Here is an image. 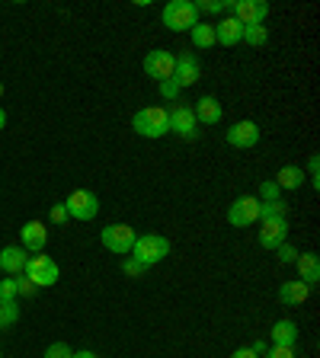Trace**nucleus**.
<instances>
[{"label": "nucleus", "mask_w": 320, "mask_h": 358, "mask_svg": "<svg viewBox=\"0 0 320 358\" xmlns=\"http://www.w3.org/2000/svg\"><path fill=\"white\" fill-rule=\"evenodd\" d=\"M132 128L138 138L157 141V138L170 134V112H167L164 106H144V109H138L132 115Z\"/></svg>", "instance_id": "1"}, {"label": "nucleus", "mask_w": 320, "mask_h": 358, "mask_svg": "<svg viewBox=\"0 0 320 358\" xmlns=\"http://www.w3.org/2000/svg\"><path fill=\"white\" fill-rule=\"evenodd\" d=\"M170 250H173V243L164 234H141L132 246V259H138L144 268H151V266H157V262H164L167 256H170Z\"/></svg>", "instance_id": "2"}, {"label": "nucleus", "mask_w": 320, "mask_h": 358, "mask_svg": "<svg viewBox=\"0 0 320 358\" xmlns=\"http://www.w3.org/2000/svg\"><path fill=\"white\" fill-rule=\"evenodd\" d=\"M160 22L164 29L170 32H189L199 22V10H195L193 0H170L164 10H160Z\"/></svg>", "instance_id": "3"}, {"label": "nucleus", "mask_w": 320, "mask_h": 358, "mask_svg": "<svg viewBox=\"0 0 320 358\" xmlns=\"http://www.w3.org/2000/svg\"><path fill=\"white\" fill-rule=\"evenodd\" d=\"M22 275L29 278V282L36 285V288H52V285L58 282L61 268H58V262H55L52 256L32 253L29 259H26V266H22Z\"/></svg>", "instance_id": "4"}, {"label": "nucleus", "mask_w": 320, "mask_h": 358, "mask_svg": "<svg viewBox=\"0 0 320 358\" xmlns=\"http://www.w3.org/2000/svg\"><path fill=\"white\" fill-rule=\"evenodd\" d=\"M99 240H103V246L109 253L128 256L134 240H138V234H134V227H128V224H106L103 231H99Z\"/></svg>", "instance_id": "5"}, {"label": "nucleus", "mask_w": 320, "mask_h": 358, "mask_svg": "<svg viewBox=\"0 0 320 358\" xmlns=\"http://www.w3.org/2000/svg\"><path fill=\"white\" fill-rule=\"evenodd\" d=\"M64 208L74 221H93V217L99 215V199H97V192H90V189H74V192L67 195Z\"/></svg>", "instance_id": "6"}, {"label": "nucleus", "mask_w": 320, "mask_h": 358, "mask_svg": "<svg viewBox=\"0 0 320 358\" xmlns=\"http://www.w3.org/2000/svg\"><path fill=\"white\" fill-rule=\"evenodd\" d=\"M260 221V199L256 195H240L228 205V224L231 227H250Z\"/></svg>", "instance_id": "7"}, {"label": "nucleus", "mask_w": 320, "mask_h": 358, "mask_svg": "<svg viewBox=\"0 0 320 358\" xmlns=\"http://www.w3.org/2000/svg\"><path fill=\"white\" fill-rule=\"evenodd\" d=\"M228 13H231L240 26H263L269 16V3H263V0H231Z\"/></svg>", "instance_id": "8"}, {"label": "nucleus", "mask_w": 320, "mask_h": 358, "mask_svg": "<svg viewBox=\"0 0 320 358\" xmlns=\"http://www.w3.org/2000/svg\"><path fill=\"white\" fill-rule=\"evenodd\" d=\"M224 141L231 144L237 150H250L260 144V125L253 119H244V122H234L228 131H224Z\"/></svg>", "instance_id": "9"}, {"label": "nucleus", "mask_w": 320, "mask_h": 358, "mask_svg": "<svg viewBox=\"0 0 320 358\" xmlns=\"http://www.w3.org/2000/svg\"><path fill=\"white\" fill-rule=\"evenodd\" d=\"M167 112H170V131L173 134L186 138V141H193L195 134H199V122H195L193 106L179 103V106H173V109H167Z\"/></svg>", "instance_id": "10"}, {"label": "nucleus", "mask_w": 320, "mask_h": 358, "mask_svg": "<svg viewBox=\"0 0 320 358\" xmlns=\"http://www.w3.org/2000/svg\"><path fill=\"white\" fill-rule=\"evenodd\" d=\"M173 64H176V58H173L170 52H164V48H154V52L144 55V74L151 77V80H170L173 77Z\"/></svg>", "instance_id": "11"}, {"label": "nucleus", "mask_w": 320, "mask_h": 358, "mask_svg": "<svg viewBox=\"0 0 320 358\" xmlns=\"http://www.w3.org/2000/svg\"><path fill=\"white\" fill-rule=\"evenodd\" d=\"M288 240V217H266L260 221V246L263 250H276Z\"/></svg>", "instance_id": "12"}, {"label": "nucleus", "mask_w": 320, "mask_h": 358, "mask_svg": "<svg viewBox=\"0 0 320 358\" xmlns=\"http://www.w3.org/2000/svg\"><path fill=\"white\" fill-rule=\"evenodd\" d=\"M199 77H202V61L189 52L179 55L176 64H173V83H176L179 90H186V87H193V83H199Z\"/></svg>", "instance_id": "13"}, {"label": "nucleus", "mask_w": 320, "mask_h": 358, "mask_svg": "<svg viewBox=\"0 0 320 358\" xmlns=\"http://www.w3.org/2000/svg\"><path fill=\"white\" fill-rule=\"evenodd\" d=\"M45 243H48V231L42 221H26L20 227V246L26 253H45Z\"/></svg>", "instance_id": "14"}, {"label": "nucleus", "mask_w": 320, "mask_h": 358, "mask_svg": "<svg viewBox=\"0 0 320 358\" xmlns=\"http://www.w3.org/2000/svg\"><path fill=\"white\" fill-rule=\"evenodd\" d=\"M211 26H215V42L224 45V48H231V45H237L240 38H244V26H240L231 13H224V20L211 22Z\"/></svg>", "instance_id": "15"}, {"label": "nucleus", "mask_w": 320, "mask_h": 358, "mask_svg": "<svg viewBox=\"0 0 320 358\" xmlns=\"http://www.w3.org/2000/svg\"><path fill=\"white\" fill-rule=\"evenodd\" d=\"M193 112H195V122H199V125H218V122L224 119V109L215 96H199Z\"/></svg>", "instance_id": "16"}, {"label": "nucleus", "mask_w": 320, "mask_h": 358, "mask_svg": "<svg viewBox=\"0 0 320 358\" xmlns=\"http://www.w3.org/2000/svg\"><path fill=\"white\" fill-rule=\"evenodd\" d=\"M295 268H298V282H305L307 288H317V282H320V259H317V253H298Z\"/></svg>", "instance_id": "17"}, {"label": "nucleus", "mask_w": 320, "mask_h": 358, "mask_svg": "<svg viewBox=\"0 0 320 358\" xmlns=\"http://www.w3.org/2000/svg\"><path fill=\"white\" fill-rule=\"evenodd\" d=\"M311 291L314 288H307V285L298 282V278H295V282H282L279 285V301H282L285 307H301L307 298H311Z\"/></svg>", "instance_id": "18"}, {"label": "nucleus", "mask_w": 320, "mask_h": 358, "mask_svg": "<svg viewBox=\"0 0 320 358\" xmlns=\"http://www.w3.org/2000/svg\"><path fill=\"white\" fill-rule=\"evenodd\" d=\"M26 250L22 246H4L0 250V268L7 272V275H22V266H26Z\"/></svg>", "instance_id": "19"}, {"label": "nucleus", "mask_w": 320, "mask_h": 358, "mask_svg": "<svg viewBox=\"0 0 320 358\" xmlns=\"http://www.w3.org/2000/svg\"><path fill=\"white\" fill-rule=\"evenodd\" d=\"M298 323L295 320H276L272 323V329H269V339H272V345H291L295 349V343H298Z\"/></svg>", "instance_id": "20"}, {"label": "nucleus", "mask_w": 320, "mask_h": 358, "mask_svg": "<svg viewBox=\"0 0 320 358\" xmlns=\"http://www.w3.org/2000/svg\"><path fill=\"white\" fill-rule=\"evenodd\" d=\"M272 182H276L279 189H301V182H305V170H301L298 164H285L282 170L276 173V179H272Z\"/></svg>", "instance_id": "21"}, {"label": "nucleus", "mask_w": 320, "mask_h": 358, "mask_svg": "<svg viewBox=\"0 0 320 358\" xmlns=\"http://www.w3.org/2000/svg\"><path fill=\"white\" fill-rule=\"evenodd\" d=\"M189 38H193L195 48H211V45H218L215 42V26H211V22H202V20L189 29Z\"/></svg>", "instance_id": "22"}, {"label": "nucleus", "mask_w": 320, "mask_h": 358, "mask_svg": "<svg viewBox=\"0 0 320 358\" xmlns=\"http://www.w3.org/2000/svg\"><path fill=\"white\" fill-rule=\"evenodd\" d=\"M240 42L253 45V48H263V45L269 42V29L266 26H244V38Z\"/></svg>", "instance_id": "23"}, {"label": "nucleus", "mask_w": 320, "mask_h": 358, "mask_svg": "<svg viewBox=\"0 0 320 358\" xmlns=\"http://www.w3.org/2000/svg\"><path fill=\"white\" fill-rule=\"evenodd\" d=\"M16 320H20V304H16V301H4V298H0V329L13 327Z\"/></svg>", "instance_id": "24"}, {"label": "nucleus", "mask_w": 320, "mask_h": 358, "mask_svg": "<svg viewBox=\"0 0 320 358\" xmlns=\"http://www.w3.org/2000/svg\"><path fill=\"white\" fill-rule=\"evenodd\" d=\"M193 3H195V10H199V16L202 13H209V16L228 13V7H231V0H193Z\"/></svg>", "instance_id": "25"}, {"label": "nucleus", "mask_w": 320, "mask_h": 358, "mask_svg": "<svg viewBox=\"0 0 320 358\" xmlns=\"http://www.w3.org/2000/svg\"><path fill=\"white\" fill-rule=\"evenodd\" d=\"M285 201L279 199V201H260V221H266V217H285ZM256 221V224H260Z\"/></svg>", "instance_id": "26"}, {"label": "nucleus", "mask_w": 320, "mask_h": 358, "mask_svg": "<svg viewBox=\"0 0 320 358\" xmlns=\"http://www.w3.org/2000/svg\"><path fill=\"white\" fill-rule=\"evenodd\" d=\"M256 199H260V201H279V199H282V189H279L272 179H263V182H260V195H256Z\"/></svg>", "instance_id": "27"}, {"label": "nucleus", "mask_w": 320, "mask_h": 358, "mask_svg": "<svg viewBox=\"0 0 320 358\" xmlns=\"http://www.w3.org/2000/svg\"><path fill=\"white\" fill-rule=\"evenodd\" d=\"M305 179L311 182L314 189H320V157H317V154L307 157V173H305Z\"/></svg>", "instance_id": "28"}, {"label": "nucleus", "mask_w": 320, "mask_h": 358, "mask_svg": "<svg viewBox=\"0 0 320 358\" xmlns=\"http://www.w3.org/2000/svg\"><path fill=\"white\" fill-rule=\"evenodd\" d=\"M272 253H276V256H279V262H285V266H295V259H298V250H295V246H291L288 240H285L282 246H276Z\"/></svg>", "instance_id": "29"}, {"label": "nucleus", "mask_w": 320, "mask_h": 358, "mask_svg": "<svg viewBox=\"0 0 320 358\" xmlns=\"http://www.w3.org/2000/svg\"><path fill=\"white\" fill-rule=\"evenodd\" d=\"M16 294H20V285H16V275H7L4 282H0V298H4V301H16Z\"/></svg>", "instance_id": "30"}, {"label": "nucleus", "mask_w": 320, "mask_h": 358, "mask_svg": "<svg viewBox=\"0 0 320 358\" xmlns=\"http://www.w3.org/2000/svg\"><path fill=\"white\" fill-rule=\"evenodd\" d=\"M179 93H183V90H179L176 83H173V77H170V80H160V96H164L167 103H176Z\"/></svg>", "instance_id": "31"}, {"label": "nucleus", "mask_w": 320, "mask_h": 358, "mask_svg": "<svg viewBox=\"0 0 320 358\" xmlns=\"http://www.w3.org/2000/svg\"><path fill=\"white\" fill-rule=\"evenodd\" d=\"M74 352H71V345L67 343H52L48 349H45V358H71Z\"/></svg>", "instance_id": "32"}, {"label": "nucleus", "mask_w": 320, "mask_h": 358, "mask_svg": "<svg viewBox=\"0 0 320 358\" xmlns=\"http://www.w3.org/2000/svg\"><path fill=\"white\" fill-rule=\"evenodd\" d=\"M122 272H125L128 278H138V275H144V266L138 259H132V256H128V259H122Z\"/></svg>", "instance_id": "33"}, {"label": "nucleus", "mask_w": 320, "mask_h": 358, "mask_svg": "<svg viewBox=\"0 0 320 358\" xmlns=\"http://www.w3.org/2000/svg\"><path fill=\"white\" fill-rule=\"evenodd\" d=\"M263 358H298V355H295V349H291V345H269Z\"/></svg>", "instance_id": "34"}, {"label": "nucleus", "mask_w": 320, "mask_h": 358, "mask_svg": "<svg viewBox=\"0 0 320 358\" xmlns=\"http://www.w3.org/2000/svg\"><path fill=\"white\" fill-rule=\"evenodd\" d=\"M48 217H52V224H64L67 217H71L67 215V208H64V201H61V205H52V215Z\"/></svg>", "instance_id": "35"}, {"label": "nucleus", "mask_w": 320, "mask_h": 358, "mask_svg": "<svg viewBox=\"0 0 320 358\" xmlns=\"http://www.w3.org/2000/svg\"><path fill=\"white\" fill-rule=\"evenodd\" d=\"M16 285H20V294H22V298H29L32 291H36V285H32L26 275H16Z\"/></svg>", "instance_id": "36"}, {"label": "nucleus", "mask_w": 320, "mask_h": 358, "mask_svg": "<svg viewBox=\"0 0 320 358\" xmlns=\"http://www.w3.org/2000/svg\"><path fill=\"white\" fill-rule=\"evenodd\" d=\"M231 358H260V355H256V352L250 349V345H240V349H234V352H231Z\"/></svg>", "instance_id": "37"}, {"label": "nucleus", "mask_w": 320, "mask_h": 358, "mask_svg": "<svg viewBox=\"0 0 320 358\" xmlns=\"http://www.w3.org/2000/svg\"><path fill=\"white\" fill-rule=\"evenodd\" d=\"M250 349H253V352H256V355H260V358H263V355H266V349H269V343H263V339H256V343H253V345H250Z\"/></svg>", "instance_id": "38"}, {"label": "nucleus", "mask_w": 320, "mask_h": 358, "mask_svg": "<svg viewBox=\"0 0 320 358\" xmlns=\"http://www.w3.org/2000/svg\"><path fill=\"white\" fill-rule=\"evenodd\" d=\"M71 358H97V352H90V349H81V352H74Z\"/></svg>", "instance_id": "39"}, {"label": "nucleus", "mask_w": 320, "mask_h": 358, "mask_svg": "<svg viewBox=\"0 0 320 358\" xmlns=\"http://www.w3.org/2000/svg\"><path fill=\"white\" fill-rule=\"evenodd\" d=\"M4 125H7V112L0 109V131H4Z\"/></svg>", "instance_id": "40"}, {"label": "nucleus", "mask_w": 320, "mask_h": 358, "mask_svg": "<svg viewBox=\"0 0 320 358\" xmlns=\"http://www.w3.org/2000/svg\"><path fill=\"white\" fill-rule=\"evenodd\" d=\"M0 96H4V80H0Z\"/></svg>", "instance_id": "41"}, {"label": "nucleus", "mask_w": 320, "mask_h": 358, "mask_svg": "<svg viewBox=\"0 0 320 358\" xmlns=\"http://www.w3.org/2000/svg\"><path fill=\"white\" fill-rule=\"evenodd\" d=\"M0 358H4V355H0Z\"/></svg>", "instance_id": "42"}]
</instances>
